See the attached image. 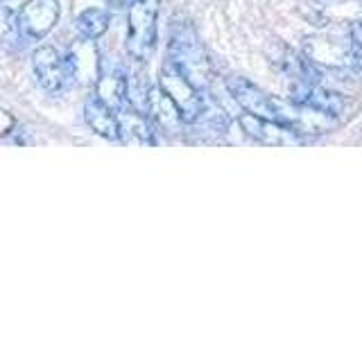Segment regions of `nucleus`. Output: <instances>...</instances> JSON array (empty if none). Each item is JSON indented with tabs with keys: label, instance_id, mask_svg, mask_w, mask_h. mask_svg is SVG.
<instances>
[{
	"label": "nucleus",
	"instance_id": "obj_4",
	"mask_svg": "<svg viewBox=\"0 0 362 339\" xmlns=\"http://www.w3.org/2000/svg\"><path fill=\"white\" fill-rule=\"evenodd\" d=\"M308 59H313L317 66H326L328 71H349L362 73V45L349 37V41L342 39H328V37H310L305 39L303 45Z\"/></svg>",
	"mask_w": 362,
	"mask_h": 339
},
{
	"label": "nucleus",
	"instance_id": "obj_5",
	"mask_svg": "<svg viewBox=\"0 0 362 339\" xmlns=\"http://www.w3.org/2000/svg\"><path fill=\"white\" fill-rule=\"evenodd\" d=\"M59 16H62L59 0H28L16 14L21 37L32 41L48 37L52 28L59 23Z\"/></svg>",
	"mask_w": 362,
	"mask_h": 339
},
{
	"label": "nucleus",
	"instance_id": "obj_12",
	"mask_svg": "<svg viewBox=\"0 0 362 339\" xmlns=\"http://www.w3.org/2000/svg\"><path fill=\"white\" fill-rule=\"evenodd\" d=\"M147 118H150L158 129H163L168 133H175V131H179L181 124H186L184 118H181L179 109L175 107V102L163 93L161 86L152 90L150 111H147Z\"/></svg>",
	"mask_w": 362,
	"mask_h": 339
},
{
	"label": "nucleus",
	"instance_id": "obj_19",
	"mask_svg": "<svg viewBox=\"0 0 362 339\" xmlns=\"http://www.w3.org/2000/svg\"><path fill=\"white\" fill-rule=\"evenodd\" d=\"M107 3H111V5H122V3H127V0H107Z\"/></svg>",
	"mask_w": 362,
	"mask_h": 339
},
{
	"label": "nucleus",
	"instance_id": "obj_7",
	"mask_svg": "<svg viewBox=\"0 0 362 339\" xmlns=\"http://www.w3.org/2000/svg\"><path fill=\"white\" fill-rule=\"evenodd\" d=\"M238 124H240V129L249 136V138H254L263 145H269V147L299 145L303 138V136H299L294 129L286 127V124L263 118V116H256V113H249V111L238 118Z\"/></svg>",
	"mask_w": 362,
	"mask_h": 339
},
{
	"label": "nucleus",
	"instance_id": "obj_13",
	"mask_svg": "<svg viewBox=\"0 0 362 339\" xmlns=\"http://www.w3.org/2000/svg\"><path fill=\"white\" fill-rule=\"evenodd\" d=\"M95 95L116 111L127 107V73L120 71V68L102 73L98 79Z\"/></svg>",
	"mask_w": 362,
	"mask_h": 339
},
{
	"label": "nucleus",
	"instance_id": "obj_14",
	"mask_svg": "<svg viewBox=\"0 0 362 339\" xmlns=\"http://www.w3.org/2000/svg\"><path fill=\"white\" fill-rule=\"evenodd\" d=\"M152 90L154 86L150 84V77H147V71L143 68V61H136V66H132L127 71V105L147 116Z\"/></svg>",
	"mask_w": 362,
	"mask_h": 339
},
{
	"label": "nucleus",
	"instance_id": "obj_3",
	"mask_svg": "<svg viewBox=\"0 0 362 339\" xmlns=\"http://www.w3.org/2000/svg\"><path fill=\"white\" fill-rule=\"evenodd\" d=\"M158 86L175 102L186 124H195L204 116V97L199 95V86L175 61H163L161 73H158Z\"/></svg>",
	"mask_w": 362,
	"mask_h": 339
},
{
	"label": "nucleus",
	"instance_id": "obj_18",
	"mask_svg": "<svg viewBox=\"0 0 362 339\" xmlns=\"http://www.w3.org/2000/svg\"><path fill=\"white\" fill-rule=\"evenodd\" d=\"M315 3H317V5H326V7H328V5H337V3H344V0H315Z\"/></svg>",
	"mask_w": 362,
	"mask_h": 339
},
{
	"label": "nucleus",
	"instance_id": "obj_9",
	"mask_svg": "<svg viewBox=\"0 0 362 339\" xmlns=\"http://www.w3.org/2000/svg\"><path fill=\"white\" fill-rule=\"evenodd\" d=\"M226 90L231 93V97L240 105L245 111L256 113V116H263L272 120V100L274 95H267L263 88H258L256 84H252L245 77H226Z\"/></svg>",
	"mask_w": 362,
	"mask_h": 339
},
{
	"label": "nucleus",
	"instance_id": "obj_20",
	"mask_svg": "<svg viewBox=\"0 0 362 339\" xmlns=\"http://www.w3.org/2000/svg\"><path fill=\"white\" fill-rule=\"evenodd\" d=\"M3 3H7V0H3Z\"/></svg>",
	"mask_w": 362,
	"mask_h": 339
},
{
	"label": "nucleus",
	"instance_id": "obj_1",
	"mask_svg": "<svg viewBox=\"0 0 362 339\" xmlns=\"http://www.w3.org/2000/svg\"><path fill=\"white\" fill-rule=\"evenodd\" d=\"M158 14L161 0H132L127 9L124 50L134 61H147L158 43Z\"/></svg>",
	"mask_w": 362,
	"mask_h": 339
},
{
	"label": "nucleus",
	"instance_id": "obj_11",
	"mask_svg": "<svg viewBox=\"0 0 362 339\" xmlns=\"http://www.w3.org/2000/svg\"><path fill=\"white\" fill-rule=\"evenodd\" d=\"M118 120H120V141L124 145H143V147L156 145L150 118L145 113L136 111L127 105L118 111Z\"/></svg>",
	"mask_w": 362,
	"mask_h": 339
},
{
	"label": "nucleus",
	"instance_id": "obj_16",
	"mask_svg": "<svg viewBox=\"0 0 362 339\" xmlns=\"http://www.w3.org/2000/svg\"><path fill=\"white\" fill-rule=\"evenodd\" d=\"M0 118H3V129H0V136L3 138H7V136L14 131V127H16V120L11 118V113L9 111H0Z\"/></svg>",
	"mask_w": 362,
	"mask_h": 339
},
{
	"label": "nucleus",
	"instance_id": "obj_8",
	"mask_svg": "<svg viewBox=\"0 0 362 339\" xmlns=\"http://www.w3.org/2000/svg\"><path fill=\"white\" fill-rule=\"evenodd\" d=\"M290 100L294 102H301V105H308L313 109H320L331 113L335 118H342L346 109H349V102L342 93L331 88H324L320 84H303V82H294L292 86V95Z\"/></svg>",
	"mask_w": 362,
	"mask_h": 339
},
{
	"label": "nucleus",
	"instance_id": "obj_15",
	"mask_svg": "<svg viewBox=\"0 0 362 339\" xmlns=\"http://www.w3.org/2000/svg\"><path fill=\"white\" fill-rule=\"evenodd\" d=\"M111 25V14L102 7H88L84 11H79L75 18V28L79 32V37L86 41H95L105 34Z\"/></svg>",
	"mask_w": 362,
	"mask_h": 339
},
{
	"label": "nucleus",
	"instance_id": "obj_10",
	"mask_svg": "<svg viewBox=\"0 0 362 339\" xmlns=\"http://www.w3.org/2000/svg\"><path fill=\"white\" fill-rule=\"evenodd\" d=\"M84 118L88 127L93 129L98 136L107 141H120V120L118 111L111 109L107 102H102L98 95L88 97L84 105Z\"/></svg>",
	"mask_w": 362,
	"mask_h": 339
},
{
	"label": "nucleus",
	"instance_id": "obj_2",
	"mask_svg": "<svg viewBox=\"0 0 362 339\" xmlns=\"http://www.w3.org/2000/svg\"><path fill=\"white\" fill-rule=\"evenodd\" d=\"M168 59L175 61L197 86H206L211 82V64L202 50V43L195 28L188 20L173 25L168 45Z\"/></svg>",
	"mask_w": 362,
	"mask_h": 339
},
{
	"label": "nucleus",
	"instance_id": "obj_17",
	"mask_svg": "<svg viewBox=\"0 0 362 339\" xmlns=\"http://www.w3.org/2000/svg\"><path fill=\"white\" fill-rule=\"evenodd\" d=\"M349 37L354 39L356 43H360V45H362V16H360V18H356L354 23H351V28H349Z\"/></svg>",
	"mask_w": 362,
	"mask_h": 339
},
{
	"label": "nucleus",
	"instance_id": "obj_6",
	"mask_svg": "<svg viewBox=\"0 0 362 339\" xmlns=\"http://www.w3.org/2000/svg\"><path fill=\"white\" fill-rule=\"evenodd\" d=\"M32 71L41 88H45L48 93H59V90L73 84L66 56H62L59 50H54L52 45L37 48V52L32 54Z\"/></svg>",
	"mask_w": 362,
	"mask_h": 339
}]
</instances>
